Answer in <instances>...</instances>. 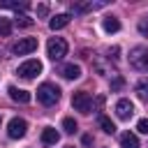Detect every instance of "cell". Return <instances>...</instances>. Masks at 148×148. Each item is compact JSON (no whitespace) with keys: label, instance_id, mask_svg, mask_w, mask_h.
<instances>
[{"label":"cell","instance_id":"6da1fadb","mask_svg":"<svg viewBox=\"0 0 148 148\" xmlns=\"http://www.w3.org/2000/svg\"><path fill=\"white\" fill-rule=\"evenodd\" d=\"M37 99L44 104V106H53L58 99H60V88L56 83H42L37 88Z\"/></svg>","mask_w":148,"mask_h":148},{"label":"cell","instance_id":"7a4b0ae2","mask_svg":"<svg viewBox=\"0 0 148 148\" xmlns=\"http://www.w3.org/2000/svg\"><path fill=\"white\" fill-rule=\"evenodd\" d=\"M130 65L139 72H148V46H136L130 51Z\"/></svg>","mask_w":148,"mask_h":148},{"label":"cell","instance_id":"3957f363","mask_svg":"<svg viewBox=\"0 0 148 148\" xmlns=\"http://www.w3.org/2000/svg\"><path fill=\"white\" fill-rule=\"evenodd\" d=\"M46 51H49L51 60H62L67 56V42L62 37H51L49 44H46Z\"/></svg>","mask_w":148,"mask_h":148},{"label":"cell","instance_id":"277c9868","mask_svg":"<svg viewBox=\"0 0 148 148\" xmlns=\"http://www.w3.org/2000/svg\"><path fill=\"white\" fill-rule=\"evenodd\" d=\"M72 106H74L76 111H81V113H90V111H92V97H90L86 90H79V92H74V97H72Z\"/></svg>","mask_w":148,"mask_h":148},{"label":"cell","instance_id":"5b68a950","mask_svg":"<svg viewBox=\"0 0 148 148\" xmlns=\"http://www.w3.org/2000/svg\"><path fill=\"white\" fill-rule=\"evenodd\" d=\"M39 72H42V62H39V60H25V62H21L18 69H16V74H18L21 79H35Z\"/></svg>","mask_w":148,"mask_h":148},{"label":"cell","instance_id":"8992f818","mask_svg":"<svg viewBox=\"0 0 148 148\" xmlns=\"http://www.w3.org/2000/svg\"><path fill=\"white\" fill-rule=\"evenodd\" d=\"M35 49H37V39H35V37H23V39L14 42L12 53H16V56H25V53H32Z\"/></svg>","mask_w":148,"mask_h":148},{"label":"cell","instance_id":"52a82bcc","mask_svg":"<svg viewBox=\"0 0 148 148\" xmlns=\"http://www.w3.org/2000/svg\"><path fill=\"white\" fill-rule=\"evenodd\" d=\"M25 132H28V123H25L23 118H12V120H9V125H7V134H9L12 139H23Z\"/></svg>","mask_w":148,"mask_h":148},{"label":"cell","instance_id":"ba28073f","mask_svg":"<svg viewBox=\"0 0 148 148\" xmlns=\"http://www.w3.org/2000/svg\"><path fill=\"white\" fill-rule=\"evenodd\" d=\"M132 113H134V104H132L130 99H118V102H116V116H118L120 120L132 118Z\"/></svg>","mask_w":148,"mask_h":148},{"label":"cell","instance_id":"9c48e42d","mask_svg":"<svg viewBox=\"0 0 148 148\" xmlns=\"http://www.w3.org/2000/svg\"><path fill=\"white\" fill-rule=\"evenodd\" d=\"M9 97H12L14 102H18V104H28V102H30V92H28V90H21V88H16V86H9Z\"/></svg>","mask_w":148,"mask_h":148},{"label":"cell","instance_id":"30bf717a","mask_svg":"<svg viewBox=\"0 0 148 148\" xmlns=\"http://www.w3.org/2000/svg\"><path fill=\"white\" fill-rule=\"evenodd\" d=\"M69 21H72L69 14H56V16L49 21V28H51V30H60V28H65Z\"/></svg>","mask_w":148,"mask_h":148},{"label":"cell","instance_id":"8fae6325","mask_svg":"<svg viewBox=\"0 0 148 148\" xmlns=\"http://www.w3.org/2000/svg\"><path fill=\"white\" fill-rule=\"evenodd\" d=\"M120 148H141L136 134H132V132H123V134H120Z\"/></svg>","mask_w":148,"mask_h":148},{"label":"cell","instance_id":"7c38bea8","mask_svg":"<svg viewBox=\"0 0 148 148\" xmlns=\"http://www.w3.org/2000/svg\"><path fill=\"white\" fill-rule=\"evenodd\" d=\"M42 141H44L46 146H53V143H58V141H60V134H58V130H53V127H44V132H42Z\"/></svg>","mask_w":148,"mask_h":148},{"label":"cell","instance_id":"4fadbf2b","mask_svg":"<svg viewBox=\"0 0 148 148\" xmlns=\"http://www.w3.org/2000/svg\"><path fill=\"white\" fill-rule=\"evenodd\" d=\"M60 74H62L65 79H79V76H81V67L74 65V62H69V65H65V67L60 69Z\"/></svg>","mask_w":148,"mask_h":148},{"label":"cell","instance_id":"5bb4252c","mask_svg":"<svg viewBox=\"0 0 148 148\" xmlns=\"http://www.w3.org/2000/svg\"><path fill=\"white\" fill-rule=\"evenodd\" d=\"M102 25H104L106 32H118V30H120V21H118L116 16H104Z\"/></svg>","mask_w":148,"mask_h":148},{"label":"cell","instance_id":"9a60e30c","mask_svg":"<svg viewBox=\"0 0 148 148\" xmlns=\"http://www.w3.org/2000/svg\"><path fill=\"white\" fill-rule=\"evenodd\" d=\"M97 125H99L106 134H113V132H116V125H113V120H111L109 116H97Z\"/></svg>","mask_w":148,"mask_h":148},{"label":"cell","instance_id":"2e32d148","mask_svg":"<svg viewBox=\"0 0 148 148\" xmlns=\"http://www.w3.org/2000/svg\"><path fill=\"white\" fill-rule=\"evenodd\" d=\"M97 7H102V2H72L74 12H90V9H97Z\"/></svg>","mask_w":148,"mask_h":148},{"label":"cell","instance_id":"e0dca14e","mask_svg":"<svg viewBox=\"0 0 148 148\" xmlns=\"http://www.w3.org/2000/svg\"><path fill=\"white\" fill-rule=\"evenodd\" d=\"M136 95H139V99H143V102H148V79H141L139 83H136Z\"/></svg>","mask_w":148,"mask_h":148},{"label":"cell","instance_id":"ac0fdd59","mask_svg":"<svg viewBox=\"0 0 148 148\" xmlns=\"http://www.w3.org/2000/svg\"><path fill=\"white\" fill-rule=\"evenodd\" d=\"M28 2H16V0H0V9H25Z\"/></svg>","mask_w":148,"mask_h":148},{"label":"cell","instance_id":"d6986e66","mask_svg":"<svg viewBox=\"0 0 148 148\" xmlns=\"http://www.w3.org/2000/svg\"><path fill=\"white\" fill-rule=\"evenodd\" d=\"M62 130H65L67 134H74V132H76V120H74V118H65V120H62Z\"/></svg>","mask_w":148,"mask_h":148},{"label":"cell","instance_id":"ffe728a7","mask_svg":"<svg viewBox=\"0 0 148 148\" xmlns=\"http://www.w3.org/2000/svg\"><path fill=\"white\" fill-rule=\"evenodd\" d=\"M9 32H12V21L0 16V35H2V37H7Z\"/></svg>","mask_w":148,"mask_h":148},{"label":"cell","instance_id":"44dd1931","mask_svg":"<svg viewBox=\"0 0 148 148\" xmlns=\"http://www.w3.org/2000/svg\"><path fill=\"white\" fill-rule=\"evenodd\" d=\"M16 23H18V25H23V28H28V25H32V18H28L25 14H21V16L16 14Z\"/></svg>","mask_w":148,"mask_h":148},{"label":"cell","instance_id":"7402d4cb","mask_svg":"<svg viewBox=\"0 0 148 148\" xmlns=\"http://www.w3.org/2000/svg\"><path fill=\"white\" fill-rule=\"evenodd\" d=\"M139 32H141L143 37H148V16H143V18L139 21Z\"/></svg>","mask_w":148,"mask_h":148},{"label":"cell","instance_id":"603a6c76","mask_svg":"<svg viewBox=\"0 0 148 148\" xmlns=\"http://www.w3.org/2000/svg\"><path fill=\"white\" fill-rule=\"evenodd\" d=\"M136 130H139L141 134H148V118H141V120L136 123Z\"/></svg>","mask_w":148,"mask_h":148},{"label":"cell","instance_id":"cb8c5ba5","mask_svg":"<svg viewBox=\"0 0 148 148\" xmlns=\"http://www.w3.org/2000/svg\"><path fill=\"white\" fill-rule=\"evenodd\" d=\"M123 86H125V81H123V76H116V79L111 81V88H113V90H120Z\"/></svg>","mask_w":148,"mask_h":148},{"label":"cell","instance_id":"d4e9b609","mask_svg":"<svg viewBox=\"0 0 148 148\" xmlns=\"http://www.w3.org/2000/svg\"><path fill=\"white\" fill-rule=\"evenodd\" d=\"M37 14L39 16H46L49 14V5H37Z\"/></svg>","mask_w":148,"mask_h":148},{"label":"cell","instance_id":"484cf974","mask_svg":"<svg viewBox=\"0 0 148 148\" xmlns=\"http://www.w3.org/2000/svg\"><path fill=\"white\" fill-rule=\"evenodd\" d=\"M81 141H83V146H86V148H90V146H92V136H90V134H83V139H81Z\"/></svg>","mask_w":148,"mask_h":148},{"label":"cell","instance_id":"4316f807","mask_svg":"<svg viewBox=\"0 0 148 148\" xmlns=\"http://www.w3.org/2000/svg\"><path fill=\"white\" fill-rule=\"evenodd\" d=\"M67 148H74V146H67Z\"/></svg>","mask_w":148,"mask_h":148},{"label":"cell","instance_id":"83f0119b","mask_svg":"<svg viewBox=\"0 0 148 148\" xmlns=\"http://www.w3.org/2000/svg\"><path fill=\"white\" fill-rule=\"evenodd\" d=\"M0 123H2V118H0Z\"/></svg>","mask_w":148,"mask_h":148}]
</instances>
